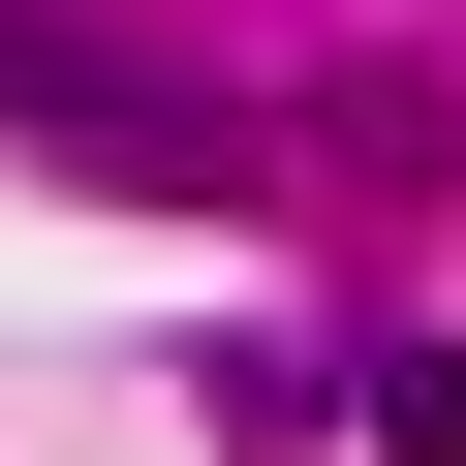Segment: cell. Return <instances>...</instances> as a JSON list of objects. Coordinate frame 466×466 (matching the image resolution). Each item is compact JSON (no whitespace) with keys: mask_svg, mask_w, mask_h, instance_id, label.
Returning <instances> with one entry per match:
<instances>
[{"mask_svg":"<svg viewBox=\"0 0 466 466\" xmlns=\"http://www.w3.org/2000/svg\"><path fill=\"white\" fill-rule=\"evenodd\" d=\"M0 125H63V156H125V187H218V94H156V63L32 32V0H0Z\"/></svg>","mask_w":466,"mask_h":466,"instance_id":"1","label":"cell"},{"mask_svg":"<svg viewBox=\"0 0 466 466\" xmlns=\"http://www.w3.org/2000/svg\"><path fill=\"white\" fill-rule=\"evenodd\" d=\"M342 404H373V466H466V342H373Z\"/></svg>","mask_w":466,"mask_h":466,"instance_id":"2","label":"cell"}]
</instances>
